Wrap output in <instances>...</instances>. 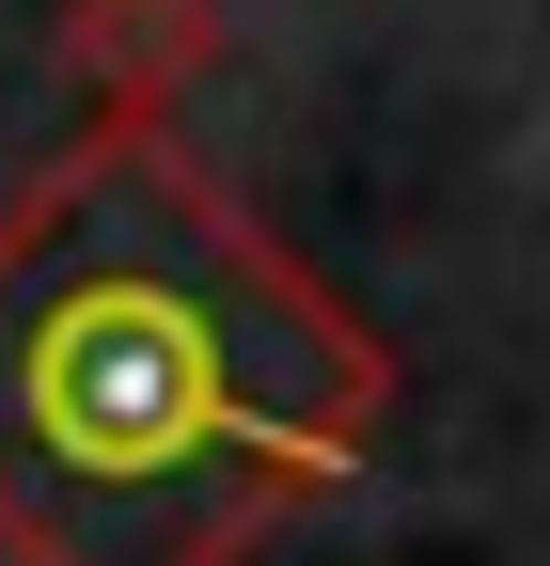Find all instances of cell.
<instances>
[{"label": "cell", "instance_id": "cell-1", "mask_svg": "<svg viewBox=\"0 0 550 566\" xmlns=\"http://www.w3.org/2000/svg\"><path fill=\"white\" fill-rule=\"evenodd\" d=\"M393 424V346L158 111L0 205V566H252Z\"/></svg>", "mask_w": 550, "mask_h": 566}, {"label": "cell", "instance_id": "cell-2", "mask_svg": "<svg viewBox=\"0 0 550 566\" xmlns=\"http://www.w3.org/2000/svg\"><path fill=\"white\" fill-rule=\"evenodd\" d=\"M204 48H221V0H80L63 17V63L110 111H158L173 80H204Z\"/></svg>", "mask_w": 550, "mask_h": 566}]
</instances>
